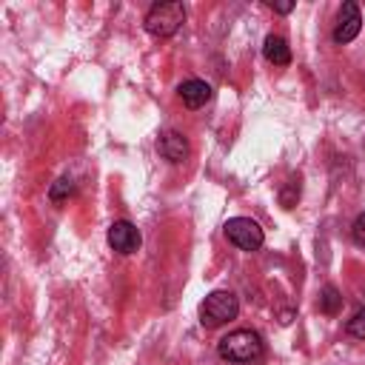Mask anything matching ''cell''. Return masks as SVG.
Returning <instances> with one entry per match:
<instances>
[{
	"label": "cell",
	"mask_w": 365,
	"mask_h": 365,
	"mask_svg": "<svg viewBox=\"0 0 365 365\" xmlns=\"http://www.w3.org/2000/svg\"><path fill=\"white\" fill-rule=\"evenodd\" d=\"M157 151L168 160V163H182L188 160V140L180 134V131H165L160 140H157Z\"/></svg>",
	"instance_id": "7"
},
{
	"label": "cell",
	"mask_w": 365,
	"mask_h": 365,
	"mask_svg": "<svg viewBox=\"0 0 365 365\" xmlns=\"http://www.w3.org/2000/svg\"><path fill=\"white\" fill-rule=\"evenodd\" d=\"M180 97H182V103L188 108H200V106H205L211 100V86L205 80H185L180 86Z\"/></svg>",
	"instance_id": "8"
},
{
	"label": "cell",
	"mask_w": 365,
	"mask_h": 365,
	"mask_svg": "<svg viewBox=\"0 0 365 365\" xmlns=\"http://www.w3.org/2000/svg\"><path fill=\"white\" fill-rule=\"evenodd\" d=\"M354 240L365 248V214H359V217L354 220Z\"/></svg>",
	"instance_id": "13"
},
{
	"label": "cell",
	"mask_w": 365,
	"mask_h": 365,
	"mask_svg": "<svg viewBox=\"0 0 365 365\" xmlns=\"http://www.w3.org/2000/svg\"><path fill=\"white\" fill-rule=\"evenodd\" d=\"M271 9L279 11V14H288V11L294 9V3H291V0H285V3H271Z\"/></svg>",
	"instance_id": "14"
},
{
	"label": "cell",
	"mask_w": 365,
	"mask_h": 365,
	"mask_svg": "<svg viewBox=\"0 0 365 365\" xmlns=\"http://www.w3.org/2000/svg\"><path fill=\"white\" fill-rule=\"evenodd\" d=\"M348 334L356 339H365V308H359L351 319H348Z\"/></svg>",
	"instance_id": "12"
},
{
	"label": "cell",
	"mask_w": 365,
	"mask_h": 365,
	"mask_svg": "<svg viewBox=\"0 0 365 365\" xmlns=\"http://www.w3.org/2000/svg\"><path fill=\"white\" fill-rule=\"evenodd\" d=\"M225 237L228 242H234L240 251H259L265 242L262 228L251 220V217H231L225 222Z\"/></svg>",
	"instance_id": "4"
},
{
	"label": "cell",
	"mask_w": 365,
	"mask_h": 365,
	"mask_svg": "<svg viewBox=\"0 0 365 365\" xmlns=\"http://www.w3.org/2000/svg\"><path fill=\"white\" fill-rule=\"evenodd\" d=\"M339 308H342V297H339V291H336L334 285H325V288H322V297H319V311L328 314V317H334Z\"/></svg>",
	"instance_id": "10"
},
{
	"label": "cell",
	"mask_w": 365,
	"mask_h": 365,
	"mask_svg": "<svg viewBox=\"0 0 365 365\" xmlns=\"http://www.w3.org/2000/svg\"><path fill=\"white\" fill-rule=\"evenodd\" d=\"M140 242H143V237H140V231H137L134 222H128V220H114V222L108 225V245H111L117 254H134V251L140 248Z\"/></svg>",
	"instance_id": "5"
},
{
	"label": "cell",
	"mask_w": 365,
	"mask_h": 365,
	"mask_svg": "<svg viewBox=\"0 0 365 365\" xmlns=\"http://www.w3.org/2000/svg\"><path fill=\"white\" fill-rule=\"evenodd\" d=\"M237 314H240V299L231 291H214L200 305V322L205 328H220V325L237 319Z\"/></svg>",
	"instance_id": "3"
},
{
	"label": "cell",
	"mask_w": 365,
	"mask_h": 365,
	"mask_svg": "<svg viewBox=\"0 0 365 365\" xmlns=\"http://www.w3.org/2000/svg\"><path fill=\"white\" fill-rule=\"evenodd\" d=\"M262 54H265V60L274 63V66H288V63H291V48H288V43H285L279 34H268V37H265Z\"/></svg>",
	"instance_id": "9"
},
{
	"label": "cell",
	"mask_w": 365,
	"mask_h": 365,
	"mask_svg": "<svg viewBox=\"0 0 365 365\" xmlns=\"http://www.w3.org/2000/svg\"><path fill=\"white\" fill-rule=\"evenodd\" d=\"M185 23V6L180 0H163V3H154L143 20L145 31L154 34V37H171L177 34V29Z\"/></svg>",
	"instance_id": "2"
},
{
	"label": "cell",
	"mask_w": 365,
	"mask_h": 365,
	"mask_svg": "<svg viewBox=\"0 0 365 365\" xmlns=\"http://www.w3.org/2000/svg\"><path fill=\"white\" fill-rule=\"evenodd\" d=\"M71 191H74V182H71L68 177H63V180H57V182L48 188V197H51V202H63Z\"/></svg>",
	"instance_id": "11"
},
{
	"label": "cell",
	"mask_w": 365,
	"mask_h": 365,
	"mask_svg": "<svg viewBox=\"0 0 365 365\" xmlns=\"http://www.w3.org/2000/svg\"><path fill=\"white\" fill-rule=\"evenodd\" d=\"M362 29V14H359V6L356 3H342L339 9V17H336V29H334V40L336 43H351Z\"/></svg>",
	"instance_id": "6"
},
{
	"label": "cell",
	"mask_w": 365,
	"mask_h": 365,
	"mask_svg": "<svg viewBox=\"0 0 365 365\" xmlns=\"http://www.w3.org/2000/svg\"><path fill=\"white\" fill-rule=\"evenodd\" d=\"M217 354L231 365H248L262 356V336L251 328H237L217 342Z\"/></svg>",
	"instance_id": "1"
}]
</instances>
